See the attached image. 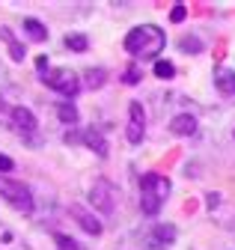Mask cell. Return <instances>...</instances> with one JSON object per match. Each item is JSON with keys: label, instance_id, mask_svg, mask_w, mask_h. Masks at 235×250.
<instances>
[{"label": "cell", "instance_id": "obj_1", "mask_svg": "<svg viewBox=\"0 0 235 250\" xmlns=\"http://www.w3.org/2000/svg\"><path fill=\"white\" fill-rule=\"evenodd\" d=\"M164 45H167V36L155 24H140V27L128 30V36H125V51L134 60H155L164 51Z\"/></svg>", "mask_w": 235, "mask_h": 250}, {"label": "cell", "instance_id": "obj_2", "mask_svg": "<svg viewBox=\"0 0 235 250\" xmlns=\"http://www.w3.org/2000/svg\"><path fill=\"white\" fill-rule=\"evenodd\" d=\"M170 188L173 185H170L167 176H161V173H146L143 182H140V211L149 214V217H155L161 211V206L167 203V197H170Z\"/></svg>", "mask_w": 235, "mask_h": 250}, {"label": "cell", "instance_id": "obj_3", "mask_svg": "<svg viewBox=\"0 0 235 250\" xmlns=\"http://www.w3.org/2000/svg\"><path fill=\"white\" fill-rule=\"evenodd\" d=\"M39 78H42V83H48L54 92H60L66 99H75L80 89V78L75 75V69H54V72H42Z\"/></svg>", "mask_w": 235, "mask_h": 250}, {"label": "cell", "instance_id": "obj_4", "mask_svg": "<svg viewBox=\"0 0 235 250\" xmlns=\"http://www.w3.org/2000/svg\"><path fill=\"white\" fill-rule=\"evenodd\" d=\"M0 197L9 200L18 211L33 214V194H30V188H27V185H21V182H9V179L0 176Z\"/></svg>", "mask_w": 235, "mask_h": 250}, {"label": "cell", "instance_id": "obj_5", "mask_svg": "<svg viewBox=\"0 0 235 250\" xmlns=\"http://www.w3.org/2000/svg\"><path fill=\"white\" fill-rule=\"evenodd\" d=\"M86 200H90V206L101 214H113L116 208V188L107 182V179H96L93 188H90V194H86Z\"/></svg>", "mask_w": 235, "mask_h": 250}, {"label": "cell", "instance_id": "obj_6", "mask_svg": "<svg viewBox=\"0 0 235 250\" xmlns=\"http://www.w3.org/2000/svg\"><path fill=\"white\" fill-rule=\"evenodd\" d=\"M9 116H12V128L27 140V146H39V140H36V128H39V122H36L33 110H27V107H12V110H9Z\"/></svg>", "mask_w": 235, "mask_h": 250}, {"label": "cell", "instance_id": "obj_7", "mask_svg": "<svg viewBox=\"0 0 235 250\" xmlns=\"http://www.w3.org/2000/svg\"><path fill=\"white\" fill-rule=\"evenodd\" d=\"M143 134H146V110L140 102H131L128 104V125H125V137L131 146L143 143Z\"/></svg>", "mask_w": 235, "mask_h": 250}, {"label": "cell", "instance_id": "obj_8", "mask_svg": "<svg viewBox=\"0 0 235 250\" xmlns=\"http://www.w3.org/2000/svg\"><path fill=\"white\" fill-rule=\"evenodd\" d=\"M72 217L80 224V229H83V232H90V235H96V238L104 232V224L98 221V217H96L93 211H86L83 206H72Z\"/></svg>", "mask_w": 235, "mask_h": 250}, {"label": "cell", "instance_id": "obj_9", "mask_svg": "<svg viewBox=\"0 0 235 250\" xmlns=\"http://www.w3.org/2000/svg\"><path fill=\"white\" fill-rule=\"evenodd\" d=\"M170 131L179 134V137H191L196 131V116L194 113H176L170 119Z\"/></svg>", "mask_w": 235, "mask_h": 250}, {"label": "cell", "instance_id": "obj_10", "mask_svg": "<svg viewBox=\"0 0 235 250\" xmlns=\"http://www.w3.org/2000/svg\"><path fill=\"white\" fill-rule=\"evenodd\" d=\"M215 86L223 96H235V69H215Z\"/></svg>", "mask_w": 235, "mask_h": 250}, {"label": "cell", "instance_id": "obj_11", "mask_svg": "<svg viewBox=\"0 0 235 250\" xmlns=\"http://www.w3.org/2000/svg\"><path fill=\"white\" fill-rule=\"evenodd\" d=\"M80 143H86V146H90V149L98 155V158H107V140H104V134H101V131H96V128H86Z\"/></svg>", "mask_w": 235, "mask_h": 250}, {"label": "cell", "instance_id": "obj_12", "mask_svg": "<svg viewBox=\"0 0 235 250\" xmlns=\"http://www.w3.org/2000/svg\"><path fill=\"white\" fill-rule=\"evenodd\" d=\"M0 250H30V247H27L9 227L0 224Z\"/></svg>", "mask_w": 235, "mask_h": 250}, {"label": "cell", "instance_id": "obj_13", "mask_svg": "<svg viewBox=\"0 0 235 250\" xmlns=\"http://www.w3.org/2000/svg\"><path fill=\"white\" fill-rule=\"evenodd\" d=\"M149 235H152V238H155L161 247H170V244L176 241V235H179V229H176L173 224H158V227H155Z\"/></svg>", "mask_w": 235, "mask_h": 250}, {"label": "cell", "instance_id": "obj_14", "mask_svg": "<svg viewBox=\"0 0 235 250\" xmlns=\"http://www.w3.org/2000/svg\"><path fill=\"white\" fill-rule=\"evenodd\" d=\"M21 27H24V33L30 36V39H36V42H45L48 39V27L42 21H36V18H24Z\"/></svg>", "mask_w": 235, "mask_h": 250}, {"label": "cell", "instance_id": "obj_15", "mask_svg": "<svg viewBox=\"0 0 235 250\" xmlns=\"http://www.w3.org/2000/svg\"><path fill=\"white\" fill-rule=\"evenodd\" d=\"M0 36H3L6 42H9V57L15 60V62H24V57H27V48L18 42V39H12V33H9V27H0Z\"/></svg>", "mask_w": 235, "mask_h": 250}, {"label": "cell", "instance_id": "obj_16", "mask_svg": "<svg viewBox=\"0 0 235 250\" xmlns=\"http://www.w3.org/2000/svg\"><path fill=\"white\" fill-rule=\"evenodd\" d=\"M83 83L90 86V89H98V86H104V83H107V69H101V66L86 69V75H83Z\"/></svg>", "mask_w": 235, "mask_h": 250}, {"label": "cell", "instance_id": "obj_17", "mask_svg": "<svg viewBox=\"0 0 235 250\" xmlns=\"http://www.w3.org/2000/svg\"><path fill=\"white\" fill-rule=\"evenodd\" d=\"M66 48L75 51V54H83L86 48H90V39H86L83 33H69V36H66Z\"/></svg>", "mask_w": 235, "mask_h": 250}, {"label": "cell", "instance_id": "obj_18", "mask_svg": "<svg viewBox=\"0 0 235 250\" xmlns=\"http://www.w3.org/2000/svg\"><path fill=\"white\" fill-rule=\"evenodd\" d=\"M57 116H60V122H66V125H75L80 119V113H78L75 104H57Z\"/></svg>", "mask_w": 235, "mask_h": 250}, {"label": "cell", "instance_id": "obj_19", "mask_svg": "<svg viewBox=\"0 0 235 250\" xmlns=\"http://www.w3.org/2000/svg\"><path fill=\"white\" fill-rule=\"evenodd\" d=\"M155 78H161V81L176 78V66H173L170 60H158V62H155Z\"/></svg>", "mask_w": 235, "mask_h": 250}, {"label": "cell", "instance_id": "obj_20", "mask_svg": "<svg viewBox=\"0 0 235 250\" xmlns=\"http://www.w3.org/2000/svg\"><path fill=\"white\" fill-rule=\"evenodd\" d=\"M54 241H57V247H60V250H80V244L72 235H66V232H54Z\"/></svg>", "mask_w": 235, "mask_h": 250}, {"label": "cell", "instance_id": "obj_21", "mask_svg": "<svg viewBox=\"0 0 235 250\" xmlns=\"http://www.w3.org/2000/svg\"><path fill=\"white\" fill-rule=\"evenodd\" d=\"M179 48H182L185 54H199V51H202V45H199L196 36H182V39H179Z\"/></svg>", "mask_w": 235, "mask_h": 250}, {"label": "cell", "instance_id": "obj_22", "mask_svg": "<svg viewBox=\"0 0 235 250\" xmlns=\"http://www.w3.org/2000/svg\"><path fill=\"white\" fill-rule=\"evenodd\" d=\"M140 81H143V69L131 62V66L122 72V83H140Z\"/></svg>", "mask_w": 235, "mask_h": 250}, {"label": "cell", "instance_id": "obj_23", "mask_svg": "<svg viewBox=\"0 0 235 250\" xmlns=\"http://www.w3.org/2000/svg\"><path fill=\"white\" fill-rule=\"evenodd\" d=\"M185 18H188V9H185V3H176V6H173V12H170V21H173V24H182Z\"/></svg>", "mask_w": 235, "mask_h": 250}, {"label": "cell", "instance_id": "obj_24", "mask_svg": "<svg viewBox=\"0 0 235 250\" xmlns=\"http://www.w3.org/2000/svg\"><path fill=\"white\" fill-rule=\"evenodd\" d=\"M12 167H15V161L9 155H0V173H12Z\"/></svg>", "mask_w": 235, "mask_h": 250}, {"label": "cell", "instance_id": "obj_25", "mask_svg": "<svg viewBox=\"0 0 235 250\" xmlns=\"http://www.w3.org/2000/svg\"><path fill=\"white\" fill-rule=\"evenodd\" d=\"M143 247H146V250H167V247H161L152 235H146V238H143Z\"/></svg>", "mask_w": 235, "mask_h": 250}, {"label": "cell", "instance_id": "obj_26", "mask_svg": "<svg viewBox=\"0 0 235 250\" xmlns=\"http://www.w3.org/2000/svg\"><path fill=\"white\" fill-rule=\"evenodd\" d=\"M36 66H39V75H42V72H45V66H48V57H39V60H36Z\"/></svg>", "mask_w": 235, "mask_h": 250}, {"label": "cell", "instance_id": "obj_27", "mask_svg": "<svg viewBox=\"0 0 235 250\" xmlns=\"http://www.w3.org/2000/svg\"><path fill=\"white\" fill-rule=\"evenodd\" d=\"M232 140H235V128H232Z\"/></svg>", "mask_w": 235, "mask_h": 250}]
</instances>
